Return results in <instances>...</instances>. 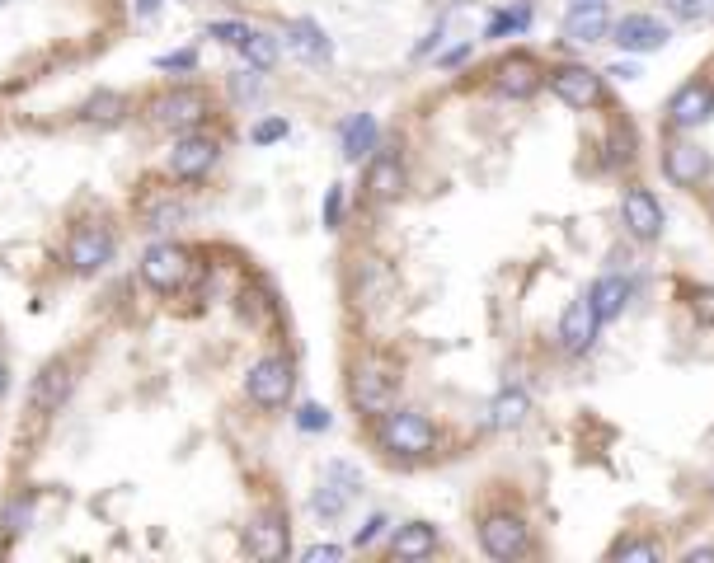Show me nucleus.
<instances>
[{
	"mask_svg": "<svg viewBox=\"0 0 714 563\" xmlns=\"http://www.w3.org/2000/svg\"><path fill=\"white\" fill-rule=\"evenodd\" d=\"M292 399L273 282L221 240L141 244L71 305L15 390L0 559H282L292 521L254 432Z\"/></svg>",
	"mask_w": 714,
	"mask_h": 563,
	"instance_id": "nucleus-1",
	"label": "nucleus"
},
{
	"mask_svg": "<svg viewBox=\"0 0 714 563\" xmlns=\"http://www.w3.org/2000/svg\"><path fill=\"white\" fill-rule=\"evenodd\" d=\"M165 0H0V291L80 301L188 221L231 151L198 47L151 38Z\"/></svg>",
	"mask_w": 714,
	"mask_h": 563,
	"instance_id": "nucleus-2",
	"label": "nucleus"
},
{
	"mask_svg": "<svg viewBox=\"0 0 714 563\" xmlns=\"http://www.w3.org/2000/svg\"><path fill=\"white\" fill-rule=\"evenodd\" d=\"M668 24L653 15H625L611 24V43L621 47V52H630V57H644V52H663L668 47Z\"/></svg>",
	"mask_w": 714,
	"mask_h": 563,
	"instance_id": "nucleus-3",
	"label": "nucleus"
},
{
	"mask_svg": "<svg viewBox=\"0 0 714 563\" xmlns=\"http://www.w3.org/2000/svg\"><path fill=\"white\" fill-rule=\"evenodd\" d=\"M550 90L564 99L569 108H597L602 104V76L588 66H559L550 76Z\"/></svg>",
	"mask_w": 714,
	"mask_h": 563,
	"instance_id": "nucleus-4",
	"label": "nucleus"
},
{
	"mask_svg": "<svg viewBox=\"0 0 714 563\" xmlns=\"http://www.w3.org/2000/svg\"><path fill=\"white\" fill-rule=\"evenodd\" d=\"M480 545H484V554H494V559H517V554L527 549V526H522V517H513V512H498V517H489L480 526Z\"/></svg>",
	"mask_w": 714,
	"mask_h": 563,
	"instance_id": "nucleus-5",
	"label": "nucleus"
},
{
	"mask_svg": "<svg viewBox=\"0 0 714 563\" xmlns=\"http://www.w3.org/2000/svg\"><path fill=\"white\" fill-rule=\"evenodd\" d=\"M611 29V5L606 0H578L564 15V38L569 43H602Z\"/></svg>",
	"mask_w": 714,
	"mask_h": 563,
	"instance_id": "nucleus-6",
	"label": "nucleus"
},
{
	"mask_svg": "<svg viewBox=\"0 0 714 563\" xmlns=\"http://www.w3.org/2000/svg\"><path fill=\"white\" fill-rule=\"evenodd\" d=\"M597 310H592L588 296H578V301H569V310L559 315V348L564 352H588L592 338H597Z\"/></svg>",
	"mask_w": 714,
	"mask_h": 563,
	"instance_id": "nucleus-7",
	"label": "nucleus"
},
{
	"mask_svg": "<svg viewBox=\"0 0 714 563\" xmlns=\"http://www.w3.org/2000/svg\"><path fill=\"white\" fill-rule=\"evenodd\" d=\"M621 212H625L630 235H639V240H658V235H663V202L653 198L649 188H630L621 202Z\"/></svg>",
	"mask_w": 714,
	"mask_h": 563,
	"instance_id": "nucleus-8",
	"label": "nucleus"
},
{
	"mask_svg": "<svg viewBox=\"0 0 714 563\" xmlns=\"http://www.w3.org/2000/svg\"><path fill=\"white\" fill-rule=\"evenodd\" d=\"M710 113H714V85H705V80L682 85V90L672 94V104H668L672 127H700Z\"/></svg>",
	"mask_w": 714,
	"mask_h": 563,
	"instance_id": "nucleus-9",
	"label": "nucleus"
},
{
	"mask_svg": "<svg viewBox=\"0 0 714 563\" xmlns=\"http://www.w3.org/2000/svg\"><path fill=\"white\" fill-rule=\"evenodd\" d=\"M541 85V71L531 57H508L503 66L494 71V94L498 99H531Z\"/></svg>",
	"mask_w": 714,
	"mask_h": 563,
	"instance_id": "nucleus-10",
	"label": "nucleus"
},
{
	"mask_svg": "<svg viewBox=\"0 0 714 563\" xmlns=\"http://www.w3.org/2000/svg\"><path fill=\"white\" fill-rule=\"evenodd\" d=\"M663 174H668L672 183L691 188V183H700L710 174V155L700 151V146H691V141H677V146L663 151Z\"/></svg>",
	"mask_w": 714,
	"mask_h": 563,
	"instance_id": "nucleus-11",
	"label": "nucleus"
},
{
	"mask_svg": "<svg viewBox=\"0 0 714 563\" xmlns=\"http://www.w3.org/2000/svg\"><path fill=\"white\" fill-rule=\"evenodd\" d=\"M588 301H592V310H597V320H616V315L625 310V301H630V282L616 277V273L597 277L592 291H588Z\"/></svg>",
	"mask_w": 714,
	"mask_h": 563,
	"instance_id": "nucleus-12",
	"label": "nucleus"
},
{
	"mask_svg": "<svg viewBox=\"0 0 714 563\" xmlns=\"http://www.w3.org/2000/svg\"><path fill=\"white\" fill-rule=\"evenodd\" d=\"M10 404H15V348H10V329L0 320V442H5Z\"/></svg>",
	"mask_w": 714,
	"mask_h": 563,
	"instance_id": "nucleus-13",
	"label": "nucleus"
},
{
	"mask_svg": "<svg viewBox=\"0 0 714 563\" xmlns=\"http://www.w3.org/2000/svg\"><path fill=\"white\" fill-rule=\"evenodd\" d=\"M527 413H531V399L522 395V390H498V395L489 399V427H498V432L517 427Z\"/></svg>",
	"mask_w": 714,
	"mask_h": 563,
	"instance_id": "nucleus-14",
	"label": "nucleus"
},
{
	"mask_svg": "<svg viewBox=\"0 0 714 563\" xmlns=\"http://www.w3.org/2000/svg\"><path fill=\"white\" fill-rule=\"evenodd\" d=\"M292 52L301 61H329V38L311 19H301V24H292Z\"/></svg>",
	"mask_w": 714,
	"mask_h": 563,
	"instance_id": "nucleus-15",
	"label": "nucleus"
},
{
	"mask_svg": "<svg viewBox=\"0 0 714 563\" xmlns=\"http://www.w3.org/2000/svg\"><path fill=\"white\" fill-rule=\"evenodd\" d=\"M433 545H437V535H433V526H423V521H414V526H404V531L395 535V554H400V559L433 554Z\"/></svg>",
	"mask_w": 714,
	"mask_h": 563,
	"instance_id": "nucleus-16",
	"label": "nucleus"
},
{
	"mask_svg": "<svg viewBox=\"0 0 714 563\" xmlns=\"http://www.w3.org/2000/svg\"><path fill=\"white\" fill-rule=\"evenodd\" d=\"M527 24H531V5H517V10H508V15H494V19H489L484 38H503V33L527 29Z\"/></svg>",
	"mask_w": 714,
	"mask_h": 563,
	"instance_id": "nucleus-17",
	"label": "nucleus"
},
{
	"mask_svg": "<svg viewBox=\"0 0 714 563\" xmlns=\"http://www.w3.org/2000/svg\"><path fill=\"white\" fill-rule=\"evenodd\" d=\"M616 559L621 563H653L658 559V545H649V540H625V545H616Z\"/></svg>",
	"mask_w": 714,
	"mask_h": 563,
	"instance_id": "nucleus-18",
	"label": "nucleus"
},
{
	"mask_svg": "<svg viewBox=\"0 0 714 563\" xmlns=\"http://www.w3.org/2000/svg\"><path fill=\"white\" fill-rule=\"evenodd\" d=\"M668 10L677 19H700V15H710L714 10V0H668Z\"/></svg>",
	"mask_w": 714,
	"mask_h": 563,
	"instance_id": "nucleus-19",
	"label": "nucleus"
},
{
	"mask_svg": "<svg viewBox=\"0 0 714 563\" xmlns=\"http://www.w3.org/2000/svg\"><path fill=\"white\" fill-rule=\"evenodd\" d=\"M691 310H696L700 324H710V329H714V291H710V287L691 291Z\"/></svg>",
	"mask_w": 714,
	"mask_h": 563,
	"instance_id": "nucleus-20",
	"label": "nucleus"
},
{
	"mask_svg": "<svg viewBox=\"0 0 714 563\" xmlns=\"http://www.w3.org/2000/svg\"><path fill=\"white\" fill-rule=\"evenodd\" d=\"M691 563H714V549H696V554H691Z\"/></svg>",
	"mask_w": 714,
	"mask_h": 563,
	"instance_id": "nucleus-21",
	"label": "nucleus"
}]
</instances>
